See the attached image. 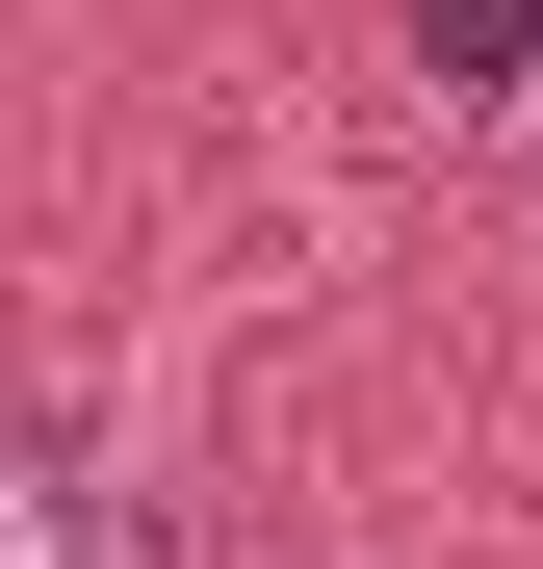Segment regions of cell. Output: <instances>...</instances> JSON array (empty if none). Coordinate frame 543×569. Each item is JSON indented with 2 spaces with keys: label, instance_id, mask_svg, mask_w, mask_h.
Here are the masks:
<instances>
[{
  "label": "cell",
  "instance_id": "cell-1",
  "mask_svg": "<svg viewBox=\"0 0 543 569\" xmlns=\"http://www.w3.org/2000/svg\"><path fill=\"white\" fill-rule=\"evenodd\" d=\"M414 78H466V104H543V0H414Z\"/></svg>",
  "mask_w": 543,
  "mask_h": 569
}]
</instances>
